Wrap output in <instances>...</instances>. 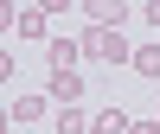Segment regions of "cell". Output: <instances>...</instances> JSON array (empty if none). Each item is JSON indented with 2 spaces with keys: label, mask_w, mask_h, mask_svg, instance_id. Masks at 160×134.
<instances>
[{
  "label": "cell",
  "mask_w": 160,
  "mask_h": 134,
  "mask_svg": "<svg viewBox=\"0 0 160 134\" xmlns=\"http://www.w3.org/2000/svg\"><path fill=\"white\" fill-rule=\"evenodd\" d=\"M77 45H83V58H96V64H135V45H128L122 32H109V26H90Z\"/></svg>",
  "instance_id": "6da1fadb"
},
{
  "label": "cell",
  "mask_w": 160,
  "mask_h": 134,
  "mask_svg": "<svg viewBox=\"0 0 160 134\" xmlns=\"http://www.w3.org/2000/svg\"><path fill=\"white\" fill-rule=\"evenodd\" d=\"M45 96L58 102V109H77V102H83V77L77 70H51L45 77Z\"/></svg>",
  "instance_id": "7a4b0ae2"
},
{
  "label": "cell",
  "mask_w": 160,
  "mask_h": 134,
  "mask_svg": "<svg viewBox=\"0 0 160 134\" xmlns=\"http://www.w3.org/2000/svg\"><path fill=\"white\" fill-rule=\"evenodd\" d=\"M77 58H83L77 38H45V64H51V70H77Z\"/></svg>",
  "instance_id": "3957f363"
},
{
  "label": "cell",
  "mask_w": 160,
  "mask_h": 134,
  "mask_svg": "<svg viewBox=\"0 0 160 134\" xmlns=\"http://www.w3.org/2000/svg\"><path fill=\"white\" fill-rule=\"evenodd\" d=\"M90 26H109V32H122V19H128V7H122V0H90Z\"/></svg>",
  "instance_id": "277c9868"
},
{
  "label": "cell",
  "mask_w": 160,
  "mask_h": 134,
  "mask_svg": "<svg viewBox=\"0 0 160 134\" xmlns=\"http://www.w3.org/2000/svg\"><path fill=\"white\" fill-rule=\"evenodd\" d=\"M128 128H135V122H128L122 109H96V115H90V134H128Z\"/></svg>",
  "instance_id": "5b68a950"
},
{
  "label": "cell",
  "mask_w": 160,
  "mask_h": 134,
  "mask_svg": "<svg viewBox=\"0 0 160 134\" xmlns=\"http://www.w3.org/2000/svg\"><path fill=\"white\" fill-rule=\"evenodd\" d=\"M38 115H45V96H13V122L19 128H32Z\"/></svg>",
  "instance_id": "8992f818"
},
{
  "label": "cell",
  "mask_w": 160,
  "mask_h": 134,
  "mask_svg": "<svg viewBox=\"0 0 160 134\" xmlns=\"http://www.w3.org/2000/svg\"><path fill=\"white\" fill-rule=\"evenodd\" d=\"M45 26H51L45 7H19V32H26V38H45Z\"/></svg>",
  "instance_id": "52a82bcc"
},
{
  "label": "cell",
  "mask_w": 160,
  "mask_h": 134,
  "mask_svg": "<svg viewBox=\"0 0 160 134\" xmlns=\"http://www.w3.org/2000/svg\"><path fill=\"white\" fill-rule=\"evenodd\" d=\"M58 134H90V115L83 109H58Z\"/></svg>",
  "instance_id": "ba28073f"
},
{
  "label": "cell",
  "mask_w": 160,
  "mask_h": 134,
  "mask_svg": "<svg viewBox=\"0 0 160 134\" xmlns=\"http://www.w3.org/2000/svg\"><path fill=\"white\" fill-rule=\"evenodd\" d=\"M135 70H141V77H160V45H141V51H135Z\"/></svg>",
  "instance_id": "9c48e42d"
},
{
  "label": "cell",
  "mask_w": 160,
  "mask_h": 134,
  "mask_svg": "<svg viewBox=\"0 0 160 134\" xmlns=\"http://www.w3.org/2000/svg\"><path fill=\"white\" fill-rule=\"evenodd\" d=\"M7 26H19V7H13V0H0V32H7Z\"/></svg>",
  "instance_id": "30bf717a"
},
{
  "label": "cell",
  "mask_w": 160,
  "mask_h": 134,
  "mask_svg": "<svg viewBox=\"0 0 160 134\" xmlns=\"http://www.w3.org/2000/svg\"><path fill=\"white\" fill-rule=\"evenodd\" d=\"M0 83H13V51H0Z\"/></svg>",
  "instance_id": "8fae6325"
},
{
  "label": "cell",
  "mask_w": 160,
  "mask_h": 134,
  "mask_svg": "<svg viewBox=\"0 0 160 134\" xmlns=\"http://www.w3.org/2000/svg\"><path fill=\"white\" fill-rule=\"evenodd\" d=\"M141 19H148V26H160V0H154V7H141Z\"/></svg>",
  "instance_id": "7c38bea8"
},
{
  "label": "cell",
  "mask_w": 160,
  "mask_h": 134,
  "mask_svg": "<svg viewBox=\"0 0 160 134\" xmlns=\"http://www.w3.org/2000/svg\"><path fill=\"white\" fill-rule=\"evenodd\" d=\"M128 134H160V122H135V128H128Z\"/></svg>",
  "instance_id": "4fadbf2b"
},
{
  "label": "cell",
  "mask_w": 160,
  "mask_h": 134,
  "mask_svg": "<svg viewBox=\"0 0 160 134\" xmlns=\"http://www.w3.org/2000/svg\"><path fill=\"white\" fill-rule=\"evenodd\" d=\"M7 128H13V109H0V134H7Z\"/></svg>",
  "instance_id": "5bb4252c"
},
{
  "label": "cell",
  "mask_w": 160,
  "mask_h": 134,
  "mask_svg": "<svg viewBox=\"0 0 160 134\" xmlns=\"http://www.w3.org/2000/svg\"><path fill=\"white\" fill-rule=\"evenodd\" d=\"M26 134H32V128H26Z\"/></svg>",
  "instance_id": "9a60e30c"
},
{
  "label": "cell",
  "mask_w": 160,
  "mask_h": 134,
  "mask_svg": "<svg viewBox=\"0 0 160 134\" xmlns=\"http://www.w3.org/2000/svg\"><path fill=\"white\" fill-rule=\"evenodd\" d=\"M154 122H160V115H154Z\"/></svg>",
  "instance_id": "2e32d148"
}]
</instances>
